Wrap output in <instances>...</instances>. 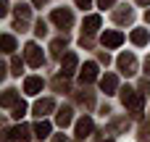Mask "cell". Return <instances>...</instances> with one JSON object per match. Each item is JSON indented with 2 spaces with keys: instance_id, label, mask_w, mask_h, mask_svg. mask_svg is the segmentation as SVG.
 <instances>
[{
  "instance_id": "cell-27",
  "label": "cell",
  "mask_w": 150,
  "mask_h": 142,
  "mask_svg": "<svg viewBox=\"0 0 150 142\" xmlns=\"http://www.w3.org/2000/svg\"><path fill=\"white\" fill-rule=\"evenodd\" d=\"M32 3H34L37 8H40V5H45V0H32Z\"/></svg>"
},
{
  "instance_id": "cell-26",
  "label": "cell",
  "mask_w": 150,
  "mask_h": 142,
  "mask_svg": "<svg viewBox=\"0 0 150 142\" xmlns=\"http://www.w3.org/2000/svg\"><path fill=\"white\" fill-rule=\"evenodd\" d=\"M90 3H92V0H76V5H79V8H87Z\"/></svg>"
},
{
  "instance_id": "cell-17",
  "label": "cell",
  "mask_w": 150,
  "mask_h": 142,
  "mask_svg": "<svg viewBox=\"0 0 150 142\" xmlns=\"http://www.w3.org/2000/svg\"><path fill=\"white\" fill-rule=\"evenodd\" d=\"M18 103V95H16V90H8L5 95H3V105L5 108H11V105H16Z\"/></svg>"
},
{
  "instance_id": "cell-1",
  "label": "cell",
  "mask_w": 150,
  "mask_h": 142,
  "mask_svg": "<svg viewBox=\"0 0 150 142\" xmlns=\"http://www.w3.org/2000/svg\"><path fill=\"white\" fill-rule=\"evenodd\" d=\"M121 103L132 111V113H142V92H134L132 87L121 90Z\"/></svg>"
},
{
  "instance_id": "cell-24",
  "label": "cell",
  "mask_w": 150,
  "mask_h": 142,
  "mask_svg": "<svg viewBox=\"0 0 150 142\" xmlns=\"http://www.w3.org/2000/svg\"><path fill=\"white\" fill-rule=\"evenodd\" d=\"M113 3H116V0H98V5H100V8H111Z\"/></svg>"
},
{
  "instance_id": "cell-23",
  "label": "cell",
  "mask_w": 150,
  "mask_h": 142,
  "mask_svg": "<svg viewBox=\"0 0 150 142\" xmlns=\"http://www.w3.org/2000/svg\"><path fill=\"white\" fill-rule=\"evenodd\" d=\"M34 32H37V34H40V37H42V34H45V32H47V26H45V21H37V29H34Z\"/></svg>"
},
{
  "instance_id": "cell-8",
  "label": "cell",
  "mask_w": 150,
  "mask_h": 142,
  "mask_svg": "<svg viewBox=\"0 0 150 142\" xmlns=\"http://www.w3.org/2000/svg\"><path fill=\"white\" fill-rule=\"evenodd\" d=\"M76 63H79V58H76L74 53H69V55L63 58V63H61V71H63V76H71V74L76 71Z\"/></svg>"
},
{
  "instance_id": "cell-13",
  "label": "cell",
  "mask_w": 150,
  "mask_h": 142,
  "mask_svg": "<svg viewBox=\"0 0 150 142\" xmlns=\"http://www.w3.org/2000/svg\"><path fill=\"white\" fill-rule=\"evenodd\" d=\"M100 24H103V21H100V16H87V18H84V24H82V29H84L87 34H95V32L100 29Z\"/></svg>"
},
{
  "instance_id": "cell-11",
  "label": "cell",
  "mask_w": 150,
  "mask_h": 142,
  "mask_svg": "<svg viewBox=\"0 0 150 142\" xmlns=\"http://www.w3.org/2000/svg\"><path fill=\"white\" fill-rule=\"evenodd\" d=\"M53 108H55V103H53L50 97H45V100H37V103H34V116H40V119H42V116H47Z\"/></svg>"
},
{
  "instance_id": "cell-3",
  "label": "cell",
  "mask_w": 150,
  "mask_h": 142,
  "mask_svg": "<svg viewBox=\"0 0 150 142\" xmlns=\"http://www.w3.org/2000/svg\"><path fill=\"white\" fill-rule=\"evenodd\" d=\"M53 24H58L61 29H69L71 24H74V16H71V11H66V8H58V11H53Z\"/></svg>"
},
{
  "instance_id": "cell-28",
  "label": "cell",
  "mask_w": 150,
  "mask_h": 142,
  "mask_svg": "<svg viewBox=\"0 0 150 142\" xmlns=\"http://www.w3.org/2000/svg\"><path fill=\"white\" fill-rule=\"evenodd\" d=\"M137 3H140V5H148V3H150V0H137Z\"/></svg>"
},
{
  "instance_id": "cell-29",
  "label": "cell",
  "mask_w": 150,
  "mask_h": 142,
  "mask_svg": "<svg viewBox=\"0 0 150 142\" xmlns=\"http://www.w3.org/2000/svg\"><path fill=\"white\" fill-rule=\"evenodd\" d=\"M145 21H148V24H150V11H148V13H145Z\"/></svg>"
},
{
  "instance_id": "cell-7",
  "label": "cell",
  "mask_w": 150,
  "mask_h": 142,
  "mask_svg": "<svg viewBox=\"0 0 150 142\" xmlns=\"http://www.w3.org/2000/svg\"><path fill=\"white\" fill-rule=\"evenodd\" d=\"M29 137H32V134H29V126H26V124H18V126H13V129L8 132V140H18V142H26Z\"/></svg>"
},
{
  "instance_id": "cell-20",
  "label": "cell",
  "mask_w": 150,
  "mask_h": 142,
  "mask_svg": "<svg viewBox=\"0 0 150 142\" xmlns=\"http://www.w3.org/2000/svg\"><path fill=\"white\" fill-rule=\"evenodd\" d=\"M63 47H66V37H58V40H53V45H50V50H53L55 55H58Z\"/></svg>"
},
{
  "instance_id": "cell-5",
  "label": "cell",
  "mask_w": 150,
  "mask_h": 142,
  "mask_svg": "<svg viewBox=\"0 0 150 142\" xmlns=\"http://www.w3.org/2000/svg\"><path fill=\"white\" fill-rule=\"evenodd\" d=\"M121 42H124V34H121L119 29H111V32L103 34V45H105V47H119Z\"/></svg>"
},
{
  "instance_id": "cell-14",
  "label": "cell",
  "mask_w": 150,
  "mask_h": 142,
  "mask_svg": "<svg viewBox=\"0 0 150 142\" xmlns=\"http://www.w3.org/2000/svg\"><path fill=\"white\" fill-rule=\"evenodd\" d=\"M55 121H58V126H61V129H66V126L71 124V108H61V111H58V116H55Z\"/></svg>"
},
{
  "instance_id": "cell-18",
  "label": "cell",
  "mask_w": 150,
  "mask_h": 142,
  "mask_svg": "<svg viewBox=\"0 0 150 142\" xmlns=\"http://www.w3.org/2000/svg\"><path fill=\"white\" fill-rule=\"evenodd\" d=\"M3 50H5V53H13V50H16V40H13L11 34L3 37Z\"/></svg>"
},
{
  "instance_id": "cell-15",
  "label": "cell",
  "mask_w": 150,
  "mask_h": 142,
  "mask_svg": "<svg viewBox=\"0 0 150 142\" xmlns=\"http://www.w3.org/2000/svg\"><path fill=\"white\" fill-rule=\"evenodd\" d=\"M129 40H132V42H134V45H148V29H134V32H132V34H129Z\"/></svg>"
},
{
  "instance_id": "cell-4",
  "label": "cell",
  "mask_w": 150,
  "mask_h": 142,
  "mask_svg": "<svg viewBox=\"0 0 150 142\" xmlns=\"http://www.w3.org/2000/svg\"><path fill=\"white\" fill-rule=\"evenodd\" d=\"M24 53H26V63H29L32 69H37V66H42V50H40V47H37L34 42H29Z\"/></svg>"
},
{
  "instance_id": "cell-25",
  "label": "cell",
  "mask_w": 150,
  "mask_h": 142,
  "mask_svg": "<svg viewBox=\"0 0 150 142\" xmlns=\"http://www.w3.org/2000/svg\"><path fill=\"white\" fill-rule=\"evenodd\" d=\"M53 142H69V140H66V134H55V137H53Z\"/></svg>"
},
{
  "instance_id": "cell-30",
  "label": "cell",
  "mask_w": 150,
  "mask_h": 142,
  "mask_svg": "<svg viewBox=\"0 0 150 142\" xmlns=\"http://www.w3.org/2000/svg\"><path fill=\"white\" fill-rule=\"evenodd\" d=\"M145 66H148V74H150V58H148V63H145Z\"/></svg>"
},
{
  "instance_id": "cell-9",
  "label": "cell",
  "mask_w": 150,
  "mask_h": 142,
  "mask_svg": "<svg viewBox=\"0 0 150 142\" xmlns=\"http://www.w3.org/2000/svg\"><path fill=\"white\" fill-rule=\"evenodd\" d=\"M79 76H82V82H84V84L95 82V79H98V63H92V61H90V63H84V69H82V74H79Z\"/></svg>"
},
{
  "instance_id": "cell-16",
  "label": "cell",
  "mask_w": 150,
  "mask_h": 142,
  "mask_svg": "<svg viewBox=\"0 0 150 142\" xmlns=\"http://www.w3.org/2000/svg\"><path fill=\"white\" fill-rule=\"evenodd\" d=\"M47 134H50V121H40V124L34 126V137H37V140H45Z\"/></svg>"
},
{
  "instance_id": "cell-2",
  "label": "cell",
  "mask_w": 150,
  "mask_h": 142,
  "mask_svg": "<svg viewBox=\"0 0 150 142\" xmlns=\"http://www.w3.org/2000/svg\"><path fill=\"white\" fill-rule=\"evenodd\" d=\"M119 69H121V74H127V76H134V74H137V58H134L132 53H124V55H119Z\"/></svg>"
},
{
  "instance_id": "cell-31",
  "label": "cell",
  "mask_w": 150,
  "mask_h": 142,
  "mask_svg": "<svg viewBox=\"0 0 150 142\" xmlns=\"http://www.w3.org/2000/svg\"><path fill=\"white\" fill-rule=\"evenodd\" d=\"M108 142H113V140H108Z\"/></svg>"
},
{
  "instance_id": "cell-12",
  "label": "cell",
  "mask_w": 150,
  "mask_h": 142,
  "mask_svg": "<svg viewBox=\"0 0 150 142\" xmlns=\"http://www.w3.org/2000/svg\"><path fill=\"white\" fill-rule=\"evenodd\" d=\"M90 132H92V119L90 116H82L79 121H76V137H90Z\"/></svg>"
},
{
  "instance_id": "cell-19",
  "label": "cell",
  "mask_w": 150,
  "mask_h": 142,
  "mask_svg": "<svg viewBox=\"0 0 150 142\" xmlns=\"http://www.w3.org/2000/svg\"><path fill=\"white\" fill-rule=\"evenodd\" d=\"M16 18H18L21 24L29 21V8H26V5H18V8H16Z\"/></svg>"
},
{
  "instance_id": "cell-21",
  "label": "cell",
  "mask_w": 150,
  "mask_h": 142,
  "mask_svg": "<svg viewBox=\"0 0 150 142\" xmlns=\"http://www.w3.org/2000/svg\"><path fill=\"white\" fill-rule=\"evenodd\" d=\"M24 113H26V103H24V100H18V103L13 105V116H16V119H21Z\"/></svg>"
},
{
  "instance_id": "cell-22",
  "label": "cell",
  "mask_w": 150,
  "mask_h": 142,
  "mask_svg": "<svg viewBox=\"0 0 150 142\" xmlns=\"http://www.w3.org/2000/svg\"><path fill=\"white\" fill-rule=\"evenodd\" d=\"M21 69H24L21 58H13V61H11V74H16V76H18V74H21Z\"/></svg>"
},
{
  "instance_id": "cell-10",
  "label": "cell",
  "mask_w": 150,
  "mask_h": 142,
  "mask_svg": "<svg viewBox=\"0 0 150 142\" xmlns=\"http://www.w3.org/2000/svg\"><path fill=\"white\" fill-rule=\"evenodd\" d=\"M42 87H45V82H42L40 76H29V79L24 82V92H29V95H37V92H42Z\"/></svg>"
},
{
  "instance_id": "cell-6",
  "label": "cell",
  "mask_w": 150,
  "mask_h": 142,
  "mask_svg": "<svg viewBox=\"0 0 150 142\" xmlns=\"http://www.w3.org/2000/svg\"><path fill=\"white\" fill-rule=\"evenodd\" d=\"M116 87H119V79H116V74H105V76L100 79V90H103L105 95H113V92H116Z\"/></svg>"
}]
</instances>
